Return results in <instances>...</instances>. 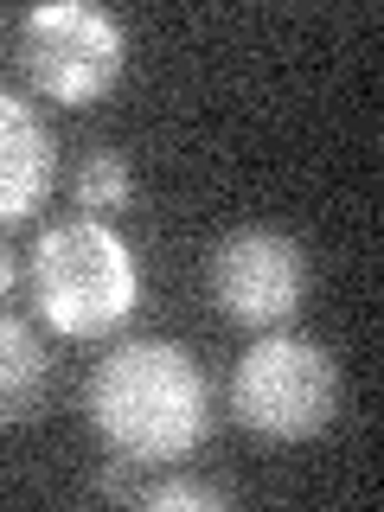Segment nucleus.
<instances>
[{"label":"nucleus","mask_w":384,"mask_h":512,"mask_svg":"<svg viewBox=\"0 0 384 512\" xmlns=\"http://www.w3.org/2000/svg\"><path fill=\"white\" fill-rule=\"evenodd\" d=\"M90 429L135 468L180 461L212 436V391L186 346L173 340H122L84 384Z\"/></svg>","instance_id":"nucleus-1"},{"label":"nucleus","mask_w":384,"mask_h":512,"mask_svg":"<svg viewBox=\"0 0 384 512\" xmlns=\"http://www.w3.org/2000/svg\"><path fill=\"white\" fill-rule=\"evenodd\" d=\"M26 282L39 320L64 340H103V333L128 327L141 301V263L109 218L45 224L26 256Z\"/></svg>","instance_id":"nucleus-2"},{"label":"nucleus","mask_w":384,"mask_h":512,"mask_svg":"<svg viewBox=\"0 0 384 512\" xmlns=\"http://www.w3.org/2000/svg\"><path fill=\"white\" fill-rule=\"evenodd\" d=\"M231 410L237 423L269 442H308L340 410V365L327 359L320 340L301 333H263L231 365Z\"/></svg>","instance_id":"nucleus-3"},{"label":"nucleus","mask_w":384,"mask_h":512,"mask_svg":"<svg viewBox=\"0 0 384 512\" xmlns=\"http://www.w3.org/2000/svg\"><path fill=\"white\" fill-rule=\"evenodd\" d=\"M128 64V32L109 7L90 0H45L20 20V71L52 103L84 109L103 90H116Z\"/></svg>","instance_id":"nucleus-4"},{"label":"nucleus","mask_w":384,"mask_h":512,"mask_svg":"<svg viewBox=\"0 0 384 512\" xmlns=\"http://www.w3.org/2000/svg\"><path fill=\"white\" fill-rule=\"evenodd\" d=\"M301 295H308V250L288 231L244 224L212 250V301L237 327L276 333L301 314Z\"/></svg>","instance_id":"nucleus-5"},{"label":"nucleus","mask_w":384,"mask_h":512,"mask_svg":"<svg viewBox=\"0 0 384 512\" xmlns=\"http://www.w3.org/2000/svg\"><path fill=\"white\" fill-rule=\"evenodd\" d=\"M58 180V141L32 103L0 90V231L32 218Z\"/></svg>","instance_id":"nucleus-6"},{"label":"nucleus","mask_w":384,"mask_h":512,"mask_svg":"<svg viewBox=\"0 0 384 512\" xmlns=\"http://www.w3.org/2000/svg\"><path fill=\"white\" fill-rule=\"evenodd\" d=\"M45 384H52V359H45L39 333H32L26 320L0 314V429L39 416Z\"/></svg>","instance_id":"nucleus-7"},{"label":"nucleus","mask_w":384,"mask_h":512,"mask_svg":"<svg viewBox=\"0 0 384 512\" xmlns=\"http://www.w3.org/2000/svg\"><path fill=\"white\" fill-rule=\"evenodd\" d=\"M96 487L109 500H128V506H154V512H212V506H231V487L224 480H199V474H160V480H128V461H109L96 474Z\"/></svg>","instance_id":"nucleus-8"},{"label":"nucleus","mask_w":384,"mask_h":512,"mask_svg":"<svg viewBox=\"0 0 384 512\" xmlns=\"http://www.w3.org/2000/svg\"><path fill=\"white\" fill-rule=\"evenodd\" d=\"M128 192H135V173H128V160L116 148H90L84 167L71 173V199L84 205V218H109L128 205Z\"/></svg>","instance_id":"nucleus-9"},{"label":"nucleus","mask_w":384,"mask_h":512,"mask_svg":"<svg viewBox=\"0 0 384 512\" xmlns=\"http://www.w3.org/2000/svg\"><path fill=\"white\" fill-rule=\"evenodd\" d=\"M13 282H20V256H13V244H7V231H0V301L13 295Z\"/></svg>","instance_id":"nucleus-10"}]
</instances>
